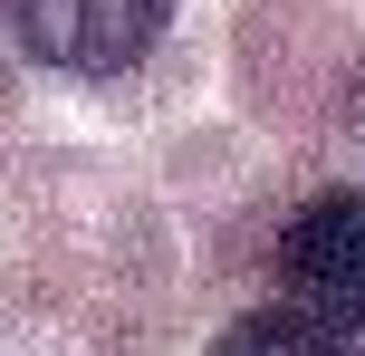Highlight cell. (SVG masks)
Wrapping results in <instances>:
<instances>
[{"label":"cell","mask_w":365,"mask_h":356,"mask_svg":"<svg viewBox=\"0 0 365 356\" xmlns=\"http://www.w3.org/2000/svg\"><path fill=\"white\" fill-rule=\"evenodd\" d=\"M279 280L308 308H346L365 318V193H317L298 222L279 231Z\"/></svg>","instance_id":"obj_2"},{"label":"cell","mask_w":365,"mask_h":356,"mask_svg":"<svg viewBox=\"0 0 365 356\" xmlns=\"http://www.w3.org/2000/svg\"><path fill=\"white\" fill-rule=\"evenodd\" d=\"M173 0H10V29L29 58H48V68L68 77H115L135 68V58L164 39Z\"/></svg>","instance_id":"obj_1"},{"label":"cell","mask_w":365,"mask_h":356,"mask_svg":"<svg viewBox=\"0 0 365 356\" xmlns=\"http://www.w3.org/2000/svg\"><path fill=\"white\" fill-rule=\"evenodd\" d=\"M212 356H365V318H346V308H250L240 327H221Z\"/></svg>","instance_id":"obj_3"},{"label":"cell","mask_w":365,"mask_h":356,"mask_svg":"<svg viewBox=\"0 0 365 356\" xmlns=\"http://www.w3.org/2000/svg\"><path fill=\"white\" fill-rule=\"evenodd\" d=\"M346 126L365 135V68H356V87H346Z\"/></svg>","instance_id":"obj_4"}]
</instances>
